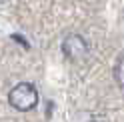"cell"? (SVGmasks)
<instances>
[{"mask_svg": "<svg viewBox=\"0 0 124 122\" xmlns=\"http://www.w3.org/2000/svg\"><path fill=\"white\" fill-rule=\"evenodd\" d=\"M90 122H104V120H98V118H94V120H90Z\"/></svg>", "mask_w": 124, "mask_h": 122, "instance_id": "4", "label": "cell"}, {"mask_svg": "<svg viewBox=\"0 0 124 122\" xmlns=\"http://www.w3.org/2000/svg\"><path fill=\"white\" fill-rule=\"evenodd\" d=\"M62 52H64L66 58L78 62L88 54V42L78 34H68L64 38V42H62Z\"/></svg>", "mask_w": 124, "mask_h": 122, "instance_id": "2", "label": "cell"}, {"mask_svg": "<svg viewBox=\"0 0 124 122\" xmlns=\"http://www.w3.org/2000/svg\"><path fill=\"white\" fill-rule=\"evenodd\" d=\"M114 80L122 90H124V56H120L116 60V66H114Z\"/></svg>", "mask_w": 124, "mask_h": 122, "instance_id": "3", "label": "cell"}, {"mask_svg": "<svg viewBox=\"0 0 124 122\" xmlns=\"http://www.w3.org/2000/svg\"><path fill=\"white\" fill-rule=\"evenodd\" d=\"M8 102L12 108L20 112H28L38 104V90L28 82H20L8 92Z\"/></svg>", "mask_w": 124, "mask_h": 122, "instance_id": "1", "label": "cell"}]
</instances>
